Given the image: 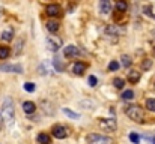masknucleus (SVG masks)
Returning a JSON list of instances; mask_svg holds the SVG:
<instances>
[{"mask_svg":"<svg viewBox=\"0 0 155 144\" xmlns=\"http://www.w3.org/2000/svg\"><path fill=\"white\" fill-rule=\"evenodd\" d=\"M47 29H48L51 33L57 32V30H59V23H57L56 20H48V21H47Z\"/></svg>","mask_w":155,"mask_h":144,"instance_id":"dca6fc26","label":"nucleus"},{"mask_svg":"<svg viewBox=\"0 0 155 144\" xmlns=\"http://www.w3.org/2000/svg\"><path fill=\"white\" fill-rule=\"evenodd\" d=\"M89 84H91L92 87H95V86L98 84V80H97L94 75H91V77H89Z\"/></svg>","mask_w":155,"mask_h":144,"instance_id":"c85d7f7f","label":"nucleus"},{"mask_svg":"<svg viewBox=\"0 0 155 144\" xmlns=\"http://www.w3.org/2000/svg\"><path fill=\"white\" fill-rule=\"evenodd\" d=\"M120 60H122V65H124V68H130V66H131V63H133L131 57H130V56H127V54H124Z\"/></svg>","mask_w":155,"mask_h":144,"instance_id":"aec40b11","label":"nucleus"},{"mask_svg":"<svg viewBox=\"0 0 155 144\" xmlns=\"http://www.w3.org/2000/svg\"><path fill=\"white\" fill-rule=\"evenodd\" d=\"M45 44H47V48L53 51V53H56L59 48L62 47V39L59 38V36H48L47 39H45Z\"/></svg>","mask_w":155,"mask_h":144,"instance_id":"39448f33","label":"nucleus"},{"mask_svg":"<svg viewBox=\"0 0 155 144\" xmlns=\"http://www.w3.org/2000/svg\"><path fill=\"white\" fill-rule=\"evenodd\" d=\"M36 140H38V143L39 144H50V141H51L50 135H47V134H39Z\"/></svg>","mask_w":155,"mask_h":144,"instance_id":"a211bd4d","label":"nucleus"},{"mask_svg":"<svg viewBox=\"0 0 155 144\" xmlns=\"http://www.w3.org/2000/svg\"><path fill=\"white\" fill-rule=\"evenodd\" d=\"M133 98H134V92L133 90H125L122 93V99H125V101H131Z\"/></svg>","mask_w":155,"mask_h":144,"instance_id":"b1692460","label":"nucleus"},{"mask_svg":"<svg viewBox=\"0 0 155 144\" xmlns=\"http://www.w3.org/2000/svg\"><path fill=\"white\" fill-rule=\"evenodd\" d=\"M9 54H11V50H9V47L0 45V60L8 59V57H9Z\"/></svg>","mask_w":155,"mask_h":144,"instance_id":"f3484780","label":"nucleus"},{"mask_svg":"<svg viewBox=\"0 0 155 144\" xmlns=\"http://www.w3.org/2000/svg\"><path fill=\"white\" fill-rule=\"evenodd\" d=\"M23 110H24V113H26V114H32V113H35L36 105H35L32 101H26V102L23 104Z\"/></svg>","mask_w":155,"mask_h":144,"instance_id":"ddd939ff","label":"nucleus"},{"mask_svg":"<svg viewBox=\"0 0 155 144\" xmlns=\"http://www.w3.org/2000/svg\"><path fill=\"white\" fill-rule=\"evenodd\" d=\"M84 71H86V65H84L83 62H75V63H74V66H72V72H74L75 75H83Z\"/></svg>","mask_w":155,"mask_h":144,"instance_id":"9b49d317","label":"nucleus"},{"mask_svg":"<svg viewBox=\"0 0 155 144\" xmlns=\"http://www.w3.org/2000/svg\"><path fill=\"white\" fill-rule=\"evenodd\" d=\"M130 140H131V143H134V144H139V141H140V137L137 135V134H130Z\"/></svg>","mask_w":155,"mask_h":144,"instance_id":"bb28decb","label":"nucleus"},{"mask_svg":"<svg viewBox=\"0 0 155 144\" xmlns=\"http://www.w3.org/2000/svg\"><path fill=\"white\" fill-rule=\"evenodd\" d=\"M152 35H154V36H155V30H154V32H152Z\"/></svg>","mask_w":155,"mask_h":144,"instance_id":"7c9ffc66","label":"nucleus"},{"mask_svg":"<svg viewBox=\"0 0 155 144\" xmlns=\"http://www.w3.org/2000/svg\"><path fill=\"white\" fill-rule=\"evenodd\" d=\"M100 12L104 15L111 12V0H100Z\"/></svg>","mask_w":155,"mask_h":144,"instance_id":"1a4fd4ad","label":"nucleus"},{"mask_svg":"<svg viewBox=\"0 0 155 144\" xmlns=\"http://www.w3.org/2000/svg\"><path fill=\"white\" fill-rule=\"evenodd\" d=\"M63 113H65L68 117H71V119H78V117H80V114H77V113L71 111L69 108H63Z\"/></svg>","mask_w":155,"mask_h":144,"instance_id":"5701e85b","label":"nucleus"},{"mask_svg":"<svg viewBox=\"0 0 155 144\" xmlns=\"http://www.w3.org/2000/svg\"><path fill=\"white\" fill-rule=\"evenodd\" d=\"M108 69H110V71H117V69H119V63H117V62H111V63L108 65Z\"/></svg>","mask_w":155,"mask_h":144,"instance_id":"cd10ccee","label":"nucleus"},{"mask_svg":"<svg viewBox=\"0 0 155 144\" xmlns=\"http://www.w3.org/2000/svg\"><path fill=\"white\" fill-rule=\"evenodd\" d=\"M12 38H14V32H12V30H6V32H3V33H2V39H3V41H6V42L12 41Z\"/></svg>","mask_w":155,"mask_h":144,"instance_id":"6ab92c4d","label":"nucleus"},{"mask_svg":"<svg viewBox=\"0 0 155 144\" xmlns=\"http://www.w3.org/2000/svg\"><path fill=\"white\" fill-rule=\"evenodd\" d=\"M87 143L89 144H111V138L105 137V135H100V134H89L86 137Z\"/></svg>","mask_w":155,"mask_h":144,"instance_id":"7ed1b4c3","label":"nucleus"},{"mask_svg":"<svg viewBox=\"0 0 155 144\" xmlns=\"http://www.w3.org/2000/svg\"><path fill=\"white\" fill-rule=\"evenodd\" d=\"M127 116L133 122H137V123H143V120H145V113L139 105H130L127 108Z\"/></svg>","mask_w":155,"mask_h":144,"instance_id":"f03ea898","label":"nucleus"},{"mask_svg":"<svg viewBox=\"0 0 155 144\" xmlns=\"http://www.w3.org/2000/svg\"><path fill=\"white\" fill-rule=\"evenodd\" d=\"M45 12H47V15H50V17H57V15L62 12V9H60L59 5H48L47 9H45Z\"/></svg>","mask_w":155,"mask_h":144,"instance_id":"9d476101","label":"nucleus"},{"mask_svg":"<svg viewBox=\"0 0 155 144\" xmlns=\"http://www.w3.org/2000/svg\"><path fill=\"white\" fill-rule=\"evenodd\" d=\"M113 84H114L116 89H122L124 84H125V81H124L122 78H114V80H113Z\"/></svg>","mask_w":155,"mask_h":144,"instance_id":"393cba45","label":"nucleus"},{"mask_svg":"<svg viewBox=\"0 0 155 144\" xmlns=\"http://www.w3.org/2000/svg\"><path fill=\"white\" fill-rule=\"evenodd\" d=\"M154 18H155V15H154Z\"/></svg>","mask_w":155,"mask_h":144,"instance_id":"72a5a7b5","label":"nucleus"},{"mask_svg":"<svg viewBox=\"0 0 155 144\" xmlns=\"http://www.w3.org/2000/svg\"><path fill=\"white\" fill-rule=\"evenodd\" d=\"M151 68H152V60L145 59V60L142 62V69H143V71H148V69H151Z\"/></svg>","mask_w":155,"mask_h":144,"instance_id":"4be33fe9","label":"nucleus"},{"mask_svg":"<svg viewBox=\"0 0 155 144\" xmlns=\"http://www.w3.org/2000/svg\"><path fill=\"white\" fill-rule=\"evenodd\" d=\"M63 56L66 59H72V57L78 56V48L75 45H68L66 48H63Z\"/></svg>","mask_w":155,"mask_h":144,"instance_id":"6e6552de","label":"nucleus"},{"mask_svg":"<svg viewBox=\"0 0 155 144\" xmlns=\"http://www.w3.org/2000/svg\"><path fill=\"white\" fill-rule=\"evenodd\" d=\"M53 66H54V69H56L57 72H63V71H65V63H63V60H62L59 56H56V57L53 59Z\"/></svg>","mask_w":155,"mask_h":144,"instance_id":"f8f14e48","label":"nucleus"},{"mask_svg":"<svg viewBox=\"0 0 155 144\" xmlns=\"http://www.w3.org/2000/svg\"><path fill=\"white\" fill-rule=\"evenodd\" d=\"M139 80H140V72H137V71H131V72H128V81H130L131 84L139 83Z\"/></svg>","mask_w":155,"mask_h":144,"instance_id":"4468645a","label":"nucleus"},{"mask_svg":"<svg viewBox=\"0 0 155 144\" xmlns=\"http://www.w3.org/2000/svg\"><path fill=\"white\" fill-rule=\"evenodd\" d=\"M0 71L11 72V74H23V66L21 65H0Z\"/></svg>","mask_w":155,"mask_h":144,"instance_id":"0eeeda50","label":"nucleus"},{"mask_svg":"<svg viewBox=\"0 0 155 144\" xmlns=\"http://www.w3.org/2000/svg\"><path fill=\"white\" fill-rule=\"evenodd\" d=\"M2 117H3V122L11 126L15 120V105H14V101L6 96L2 102Z\"/></svg>","mask_w":155,"mask_h":144,"instance_id":"f257e3e1","label":"nucleus"},{"mask_svg":"<svg viewBox=\"0 0 155 144\" xmlns=\"http://www.w3.org/2000/svg\"><path fill=\"white\" fill-rule=\"evenodd\" d=\"M154 56H155V47H154Z\"/></svg>","mask_w":155,"mask_h":144,"instance_id":"473e14b6","label":"nucleus"},{"mask_svg":"<svg viewBox=\"0 0 155 144\" xmlns=\"http://www.w3.org/2000/svg\"><path fill=\"white\" fill-rule=\"evenodd\" d=\"M152 141H154V144H155V137H154V140H152Z\"/></svg>","mask_w":155,"mask_h":144,"instance_id":"2f4dec72","label":"nucleus"},{"mask_svg":"<svg viewBox=\"0 0 155 144\" xmlns=\"http://www.w3.org/2000/svg\"><path fill=\"white\" fill-rule=\"evenodd\" d=\"M127 8H128V5H127L125 0H116V11H117V12L124 14V12L127 11Z\"/></svg>","mask_w":155,"mask_h":144,"instance_id":"2eb2a0df","label":"nucleus"},{"mask_svg":"<svg viewBox=\"0 0 155 144\" xmlns=\"http://www.w3.org/2000/svg\"><path fill=\"white\" fill-rule=\"evenodd\" d=\"M24 90H26V92H30V93L35 92V84H33V83H26V84H24Z\"/></svg>","mask_w":155,"mask_h":144,"instance_id":"a878e982","label":"nucleus"},{"mask_svg":"<svg viewBox=\"0 0 155 144\" xmlns=\"http://www.w3.org/2000/svg\"><path fill=\"white\" fill-rule=\"evenodd\" d=\"M51 134H53V137L57 138V140H63V138H66V137L69 135L68 129H66L63 125H56V126H53Z\"/></svg>","mask_w":155,"mask_h":144,"instance_id":"423d86ee","label":"nucleus"},{"mask_svg":"<svg viewBox=\"0 0 155 144\" xmlns=\"http://www.w3.org/2000/svg\"><path fill=\"white\" fill-rule=\"evenodd\" d=\"M98 125H100V128H101L103 131H107V132L116 131V128H117L114 119H100V120H98Z\"/></svg>","mask_w":155,"mask_h":144,"instance_id":"20e7f679","label":"nucleus"},{"mask_svg":"<svg viewBox=\"0 0 155 144\" xmlns=\"http://www.w3.org/2000/svg\"><path fill=\"white\" fill-rule=\"evenodd\" d=\"M146 108H148L149 111H154V113H155V99H154V98L146 99Z\"/></svg>","mask_w":155,"mask_h":144,"instance_id":"412c9836","label":"nucleus"},{"mask_svg":"<svg viewBox=\"0 0 155 144\" xmlns=\"http://www.w3.org/2000/svg\"><path fill=\"white\" fill-rule=\"evenodd\" d=\"M2 126H3V117H2V113H0V131H2Z\"/></svg>","mask_w":155,"mask_h":144,"instance_id":"c756f323","label":"nucleus"}]
</instances>
